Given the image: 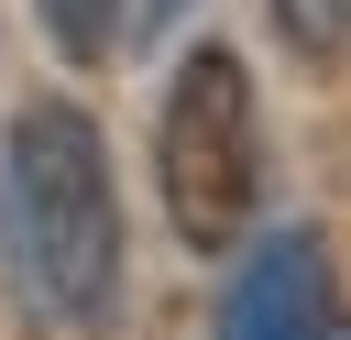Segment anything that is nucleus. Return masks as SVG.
Instances as JSON below:
<instances>
[{
  "instance_id": "obj_4",
  "label": "nucleus",
  "mask_w": 351,
  "mask_h": 340,
  "mask_svg": "<svg viewBox=\"0 0 351 340\" xmlns=\"http://www.w3.org/2000/svg\"><path fill=\"white\" fill-rule=\"evenodd\" d=\"M121 11H132V0H44V22H55V44H66L77 66H99V55L121 44Z\"/></svg>"
},
{
  "instance_id": "obj_1",
  "label": "nucleus",
  "mask_w": 351,
  "mask_h": 340,
  "mask_svg": "<svg viewBox=\"0 0 351 340\" xmlns=\"http://www.w3.org/2000/svg\"><path fill=\"white\" fill-rule=\"evenodd\" d=\"M0 241H11V285L55 318L88 329L121 285V208H110V165L88 110L33 99L0 143Z\"/></svg>"
},
{
  "instance_id": "obj_3",
  "label": "nucleus",
  "mask_w": 351,
  "mask_h": 340,
  "mask_svg": "<svg viewBox=\"0 0 351 340\" xmlns=\"http://www.w3.org/2000/svg\"><path fill=\"white\" fill-rule=\"evenodd\" d=\"M219 340H351V307L329 285V252L307 230H274L241 252L230 296H219Z\"/></svg>"
},
{
  "instance_id": "obj_2",
  "label": "nucleus",
  "mask_w": 351,
  "mask_h": 340,
  "mask_svg": "<svg viewBox=\"0 0 351 340\" xmlns=\"http://www.w3.org/2000/svg\"><path fill=\"white\" fill-rule=\"evenodd\" d=\"M252 186H263V165H252V77H241L230 44H197L176 66V88H165V208H176V230L197 252H230L241 219H252Z\"/></svg>"
}]
</instances>
